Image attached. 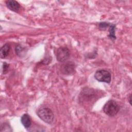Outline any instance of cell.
I'll list each match as a JSON object with an SVG mask.
<instances>
[{"mask_svg":"<svg viewBox=\"0 0 132 132\" xmlns=\"http://www.w3.org/2000/svg\"><path fill=\"white\" fill-rule=\"evenodd\" d=\"M10 50V45L8 43L5 44L1 48L0 54L2 59L6 58L9 54Z\"/></svg>","mask_w":132,"mask_h":132,"instance_id":"cell-8","label":"cell"},{"mask_svg":"<svg viewBox=\"0 0 132 132\" xmlns=\"http://www.w3.org/2000/svg\"><path fill=\"white\" fill-rule=\"evenodd\" d=\"M95 78L98 81L110 83L111 81V74L107 70L101 69L97 70L94 74Z\"/></svg>","mask_w":132,"mask_h":132,"instance_id":"cell-3","label":"cell"},{"mask_svg":"<svg viewBox=\"0 0 132 132\" xmlns=\"http://www.w3.org/2000/svg\"><path fill=\"white\" fill-rule=\"evenodd\" d=\"M62 73L65 75H70L74 73L75 70V64L72 61H68L64 62L61 65L60 68Z\"/></svg>","mask_w":132,"mask_h":132,"instance_id":"cell-5","label":"cell"},{"mask_svg":"<svg viewBox=\"0 0 132 132\" xmlns=\"http://www.w3.org/2000/svg\"><path fill=\"white\" fill-rule=\"evenodd\" d=\"M109 24L106 23V22H102L99 24V26L100 27V28H104L107 27L109 25Z\"/></svg>","mask_w":132,"mask_h":132,"instance_id":"cell-13","label":"cell"},{"mask_svg":"<svg viewBox=\"0 0 132 132\" xmlns=\"http://www.w3.org/2000/svg\"><path fill=\"white\" fill-rule=\"evenodd\" d=\"M37 114L40 119L49 124L52 123L54 121V113L52 110L47 107L40 108L37 111Z\"/></svg>","mask_w":132,"mask_h":132,"instance_id":"cell-1","label":"cell"},{"mask_svg":"<svg viewBox=\"0 0 132 132\" xmlns=\"http://www.w3.org/2000/svg\"><path fill=\"white\" fill-rule=\"evenodd\" d=\"M115 28L116 26L114 24H110L109 28V35L108 37L112 40H115L116 39V37L115 36Z\"/></svg>","mask_w":132,"mask_h":132,"instance_id":"cell-9","label":"cell"},{"mask_svg":"<svg viewBox=\"0 0 132 132\" xmlns=\"http://www.w3.org/2000/svg\"><path fill=\"white\" fill-rule=\"evenodd\" d=\"M12 130L9 125V124L7 123H3L1 125V131H12Z\"/></svg>","mask_w":132,"mask_h":132,"instance_id":"cell-10","label":"cell"},{"mask_svg":"<svg viewBox=\"0 0 132 132\" xmlns=\"http://www.w3.org/2000/svg\"><path fill=\"white\" fill-rule=\"evenodd\" d=\"M21 122L24 127L26 129L29 128L31 125V118L28 114H24L21 117Z\"/></svg>","mask_w":132,"mask_h":132,"instance_id":"cell-7","label":"cell"},{"mask_svg":"<svg viewBox=\"0 0 132 132\" xmlns=\"http://www.w3.org/2000/svg\"><path fill=\"white\" fill-rule=\"evenodd\" d=\"M15 50L16 54H17L20 57H21L22 56V55L24 54V52H25L24 48L20 45H18L15 47Z\"/></svg>","mask_w":132,"mask_h":132,"instance_id":"cell-11","label":"cell"},{"mask_svg":"<svg viewBox=\"0 0 132 132\" xmlns=\"http://www.w3.org/2000/svg\"><path fill=\"white\" fill-rule=\"evenodd\" d=\"M7 7L14 12H18L20 8L19 3L14 0H9L6 2Z\"/></svg>","mask_w":132,"mask_h":132,"instance_id":"cell-6","label":"cell"},{"mask_svg":"<svg viewBox=\"0 0 132 132\" xmlns=\"http://www.w3.org/2000/svg\"><path fill=\"white\" fill-rule=\"evenodd\" d=\"M70 56L69 50L66 47H59L57 52V60L59 62H64L66 61Z\"/></svg>","mask_w":132,"mask_h":132,"instance_id":"cell-4","label":"cell"},{"mask_svg":"<svg viewBox=\"0 0 132 132\" xmlns=\"http://www.w3.org/2000/svg\"><path fill=\"white\" fill-rule=\"evenodd\" d=\"M120 107L114 100L108 101L103 107V111L105 114L110 116L114 117L119 112Z\"/></svg>","mask_w":132,"mask_h":132,"instance_id":"cell-2","label":"cell"},{"mask_svg":"<svg viewBox=\"0 0 132 132\" xmlns=\"http://www.w3.org/2000/svg\"><path fill=\"white\" fill-rule=\"evenodd\" d=\"M8 68H9V64L5 62H4L3 65V73L4 74H6L8 71Z\"/></svg>","mask_w":132,"mask_h":132,"instance_id":"cell-12","label":"cell"},{"mask_svg":"<svg viewBox=\"0 0 132 132\" xmlns=\"http://www.w3.org/2000/svg\"><path fill=\"white\" fill-rule=\"evenodd\" d=\"M131 95L130 94V95H129V97H128V101H129V103H130V105H131Z\"/></svg>","mask_w":132,"mask_h":132,"instance_id":"cell-14","label":"cell"}]
</instances>
